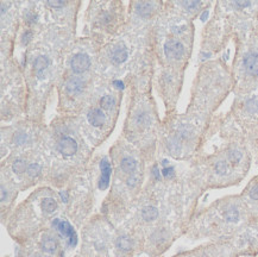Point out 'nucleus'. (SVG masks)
Returning <instances> with one entry per match:
<instances>
[{"instance_id":"obj_1","label":"nucleus","mask_w":258,"mask_h":257,"mask_svg":"<svg viewBox=\"0 0 258 257\" xmlns=\"http://www.w3.org/2000/svg\"><path fill=\"white\" fill-rule=\"evenodd\" d=\"M186 52V47L180 39L171 38L164 43V55L171 61L181 60Z\"/></svg>"},{"instance_id":"obj_2","label":"nucleus","mask_w":258,"mask_h":257,"mask_svg":"<svg viewBox=\"0 0 258 257\" xmlns=\"http://www.w3.org/2000/svg\"><path fill=\"white\" fill-rule=\"evenodd\" d=\"M244 72L252 78H258V49L246 51L241 58Z\"/></svg>"},{"instance_id":"obj_3","label":"nucleus","mask_w":258,"mask_h":257,"mask_svg":"<svg viewBox=\"0 0 258 257\" xmlns=\"http://www.w3.org/2000/svg\"><path fill=\"white\" fill-rule=\"evenodd\" d=\"M52 226L56 227L58 230L61 235L69 238V244L72 246H75L78 243V236L75 230L73 229V226L69 224L67 220H61V219H55L52 222Z\"/></svg>"},{"instance_id":"obj_4","label":"nucleus","mask_w":258,"mask_h":257,"mask_svg":"<svg viewBox=\"0 0 258 257\" xmlns=\"http://www.w3.org/2000/svg\"><path fill=\"white\" fill-rule=\"evenodd\" d=\"M71 67L72 71L77 74H82L86 71H88V68L91 67V58L87 54L84 52H79V54L73 56L71 61Z\"/></svg>"},{"instance_id":"obj_5","label":"nucleus","mask_w":258,"mask_h":257,"mask_svg":"<svg viewBox=\"0 0 258 257\" xmlns=\"http://www.w3.org/2000/svg\"><path fill=\"white\" fill-rule=\"evenodd\" d=\"M78 143L74 138L72 137H63L57 144V150L59 154H62L63 156H73V155L77 154L78 151Z\"/></svg>"},{"instance_id":"obj_6","label":"nucleus","mask_w":258,"mask_h":257,"mask_svg":"<svg viewBox=\"0 0 258 257\" xmlns=\"http://www.w3.org/2000/svg\"><path fill=\"white\" fill-rule=\"evenodd\" d=\"M100 169H101V177L99 180V189L105 190L110 184V180H111V164L107 160L104 159L100 162Z\"/></svg>"},{"instance_id":"obj_7","label":"nucleus","mask_w":258,"mask_h":257,"mask_svg":"<svg viewBox=\"0 0 258 257\" xmlns=\"http://www.w3.org/2000/svg\"><path fill=\"white\" fill-rule=\"evenodd\" d=\"M64 88L67 94L77 95L79 93H81L82 90H84V81L78 77H72L71 79H68L67 82H66Z\"/></svg>"},{"instance_id":"obj_8","label":"nucleus","mask_w":258,"mask_h":257,"mask_svg":"<svg viewBox=\"0 0 258 257\" xmlns=\"http://www.w3.org/2000/svg\"><path fill=\"white\" fill-rule=\"evenodd\" d=\"M87 119L89 124L93 125L94 127H100L105 124L106 116L104 114V112L101 111V108H93V110L88 112Z\"/></svg>"},{"instance_id":"obj_9","label":"nucleus","mask_w":258,"mask_h":257,"mask_svg":"<svg viewBox=\"0 0 258 257\" xmlns=\"http://www.w3.org/2000/svg\"><path fill=\"white\" fill-rule=\"evenodd\" d=\"M136 12L138 15L142 16V17H148L150 16V13L153 12L154 10V4L153 3H148V2H140L136 4Z\"/></svg>"},{"instance_id":"obj_10","label":"nucleus","mask_w":258,"mask_h":257,"mask_svg":"<svg viewBox=\"0 0 258 257\" xmlns=\"http://www.w3.org/2000/svg\"><path fill=\"white\" fill-rule=\"evenodd\" d=\"M127 55L128 54H127L126 48L118 47L114 49L113 52H112V61H113L114 63L120 65L127 60Z\"/></svg>"},{"instance_id":"obj_11","label":"nucleus","mask_w":258,"mask_h":257,"mask_svg":"<svg viewBox=\"0 0 258 257\" xmlns=\"http://www.w3.org/2000/svg\"><path fill=\"white\" fill-rule=\"evenodd\" d=\"M224 218L227 223H237L239 220V211L236 206L231 205L224 211Z\"/></svg>"},{"instance_id":"obj_12","label":"nucleus","mask_w":258,"mask_h":257,"mask_svg":"<svg viewBox=\"0 0 258 257\" xmlns=\"http://www.w3.org/2000/svg\"><path fill=\"white\" fill-rule=\"evenodd\" d=\"M142 217L145 222H153V220L157 219L158 217V210L154 206H148L142 211Z\"/></svg>"},{"instance_id":"obj_13","label":"nucleus","mask_w":258,"mask_h":257,"mask_svg":"<svg viewBox=\"0 0 258 257\" xmlns=\"http://www.w3.org/2000/svg\"><path fill=\"white\" fill-rule=\"evenodd\" d=\"M48 66H49L48 57H45V56H43V55L38 56V57L36 58L34 62V68L37 74H41L42 72H44L45 69L48 68Z\"/></svg>"},{"instance_id":"obj_14","label":"nucleus","mask_w":258,"mask_h":257,"mask_svg":"<svg viewBox=\"0 0 258 257\" xmlns=\"http://www.w3.org/2000/svg\"><path fill=\"white\" fill-rule=\"evenodd\" d=\"M120 166H121V169L125 173H134L136 167H137V162H136V160L132 159V157H124L123 160H121L120 162Z\"/></svg>"},{"instance_id":"obj_15","label":"nucleus","mask_w":258,"mask_h":257,"mask_svg":"<svg viewBox=\"0 0 258 257\" xmlns=\"http://www.w3.org/2000/svg\"><path fill=\"white\" fill-rule=\"evenodd\" d=\"M42 248L45 252L54 253L56 251V249H57V244H56L54 238H51V237H45L42 242Z\"/></svg>"},{"instance_id":"obj_16","label":"nucleus","mask_w":258,"mask_h":257,"mask_svg":"<svg viewBox=\"0 0 258 257\" xmlns=\"http://www.w3.org/2000/svg\"><path fill=\"white\" fill-rule=\"evenodd\" d=\"M117 248L120 249L121 251H130L132 249V242L127 236H121L117 239Z\"/></svg>"},{"instance_id":"obj_17","label":"nucleus","mask_w":258,"mask_h":257,"mask_svg":"<svg viewBox=\"0 0 258 257\" xmlns=\"http://www.w3.org/2000/svg\"><path fill=\"white\" fill-rule=\"evenodd\" d=\"M56 207H57V204L52 198H44L42 200V209L47 213H52L56 210Z\"/></svg>"},{"instance_id":"obj_18","label":"nucleus","mask_w":258,"mask_h":257,"mask_svg":"<svg viewBox=\"0 0 258 257\" xmlns=\"http://www.w3.org/2000/svg\"><path fill=\"white\" fill-rule=\"evenodd\" d=\"M114 105H115V100L113 99V97H111V95H105V97L101 98L100 106L101 108H104V110H111Z\"/></svg>"},{"instance_id":"obj_19","label":"nucleus","mask_w":258,"mask_h":257,"mask_svg":"<svg viewBox=\"0 0 258 257\" xmlns=\"http://www.w3.org/2000/svg\"><path fill=\"white\" fill-rule=\"evenodd\" d=\"M25 169H28V168H26V163L24 160L18 159V160H16L12 164V170L15 171L16 174H19V175L24 173Z\"/></svg>"},{"instance_id":"obj_20","label":"nucleus","mask_w":258,"mask_h":257,"mask_svg":"<svg viewBox=\"0 0 258 257\" xmlns=\"http://www.w3.org/2000/svg\"><path fill=\"white\" fill-rule=\"evenodd\" d=\"M214 170H216L218 175H226L227 171H229V166H227V163L225 162V161H218V162L214 164Z\"/></svg>"},{"instance_id":"obj_21","label":"nucleus","mask_w":258,"mask_h":257,"mask_svg":"<svg viewBox=\"0 0 258 257\" xmlns=\"http://www.w3.org/2000/svg\"><path fill=\"white\" fill-rule=\"evenodd\" d=\"M227 156H229V161L231 163L237 164L240 162L241 157H243V154H241V151H239V150L232 149L229 151V155H227Z\"/></svg>"},{"instance_id":"obj_22","label":"nucleus","mask_w":258,"mask_h":257,"mask_svg":"<svg viewBox=\"0 0 258 257\" xmlns=\"http://www.w3.org/2000/svg\"><path fill=\"white\" fill-rule=\"evenodd\" d=\"M41 170H42V168L37 163L29 164L28 169H26V171H28V174H29V176H31V177H37L39 175V173H41Z\"/></svg>"},{"instance_id":"obj_23","label":"nucleus","mask_w":258,"mask_h":257,"mask_svg":"<svg viewBox=\"0 0 258 257\" xmlns=\"http://www.w3.org/2000/svg\"><path fill=\"white\" fill-rule=\"evenodd\" d=\"M181 5L183 6L184 9L187 10V11H194V10H197L199 6L201 5L200 2H182Z\"/></svg>"},{"instance_id":"obj_24","label":"nucleus","mask_w":258,"mask_h":257,"mask_svg":"<svg viewBox=\"0 0 258 257\" xmlns=\"http://www.w3.org/2000/svg\"><path fill=\"white\" fill-rule=\"evenodd\" d=\"M48 5L52 9H61L66 5V2L63 0H48Z\"/></svg>"},{"instance_id":"obj_25","label":"nucleus","mask_w":258,"mask_h":257,"mask_svg":"<svg viewBox=\"0 0 258 257\" xmlns=\"http://www.w3.org/2000/svg\"><path fill=\"white\" fill-rule=\"evenodd\" d=\"M249 196H250L251 199L254 200V202H258V183L253 184V186L251 187Z\"/></svg>"},{"instance_id":"obj_26","label":"nucleus","mask_w":258,"mask_h":257,"mask_svg":"<svg viewBox=\"0 0 258 257\" xmlns=\"http://www.w3.org/2000/svg\"><path fill=\"white\" fill-rule=\"evenodd\" d=\"M162 174H163V176H165V177H174L175 170H174L173 167L168 166V167L164 168L163 171H162Z\"/></svg>"},{"instance_id":"obj_27","label":"nucleus","mask_w":258,"mask_h":257,"mask_svg":"<svg viewBox=\"0 0 258 257\" xmlns=\"http://www.w3.org/2000/svg\"><path fill=\"white\" fill-rule=\"evenodd\" d=\"M26 136L24 134H18L15 136V142L18 144V146H22V144L25 143Z\"/></svg>"},{"instance_id":"obj_28","label":"nucleus","mask_w":258,"mask_h":257,"mask_svg":"<svg viewBox=\"0 0 258 257\" xmlns=\"http://www.w3.org/2000/svg\"><path fill=\"white\" fill-rule=\"evenodd\" d=\"M137 182H138V177L136 175H131L127 179V186L128 187H135L136 184H137Z\"/></svg>"},{"instance_id":"obj_29","label":"nucleus","mask_w":258,"mask_h":257,"mask_svg":"<svg viewBox=\"0 0 258 257\" xmlns=\"http://www.w3.org/2000/svg\"><path fill=\"white\" fill-rule=\"evenodd\" d=\"M32 37V32L31 31H25V34L23 35V43H25V44H28L30 42V39Z\"/></svg>"},{"instance_id":"obj_30","label":"nucleus","mask_w":258,"mask_h":257,"mask_svg":"<svg viewBox=\"0 0 258 257\" xmlns=\"http://www.w3.org/2000/svg\"><path fill=\"white\" fill-rule=\"evenodd\" d=\"M113 86L115 88H118V90H124V82L120 80H114Z\"/></svg>"},{"instance_id":"obj_31","label":"nucleus","mask_w":258,"mask_h":257,"mask_svg":"<svg viewBox=\"0 0 258 257\" xmlns=\"http://www.w3.org/2000/svg\"><path fill=\"white\" fill-rule=\"evenodd\" d=\"M153 173H154L155 179L160 180V170H158V167L157 166H154L153 167Z\"/></svg>"},{"instance_id":"obj_32","label":"nucleus","mask_w":258,"mask_h":257,"mask_svg":"<svg viewBox=\"0 0 258 257\" xmlns=\"http://www.w3.org/2000/svg\"><path fill=\"white\" fill-rule=\"evenodd\" d=\"M59 197L63 200V203H68V193L67 192H61L59 193Z\"/></svg>"},{"instance_id":"obj_33","label":"nucleus","mask_w":258,"mask_h":257,"mask_svg":"<svg viewBox=\"0 0 258 257\" xmlns=\"http://www.w3.org/2000/svg\"><path fill=\"white\" fill-rule=\"evenodd\" d=\"M6 197H8V192H6L4 186H2V202H5Z\"/></svg>"},{"instance_id":"obj_34","label":"nucleus","mask_w":258,"mask_h":257,"mask_svg":"<svg viewBox=\"0 0 258 257\" xmlns=\"http://www.w3.org/2000/svg\"><path fill=\"white\" fill-rule=\"evenodd\" d=\"M207 16H208V11H204L203 15H201V21H205V19L207 18Z\"/></svg>"}]
</instances>
